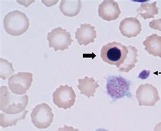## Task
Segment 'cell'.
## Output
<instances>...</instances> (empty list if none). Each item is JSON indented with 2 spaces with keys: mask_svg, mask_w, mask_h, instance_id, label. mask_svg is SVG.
<instances>
[{
  "mask_svg": "<svg viewBox=\"0 0 161 131\" xmlns=\"http://www.w3.org/2000/svg\"><path fill=\"white\" fill-rule=\"evenodd\" d=\"M78 88L80 91V94L86 96L88 98L94 97L96 89L99 88V84L93 77H85L84 78H78Z\"/></svg>",
  "mask_w": 161,
  "mask_h": 131,
  "instance_id": "4fadbf2b",
  "label": "cell"
},
{
  "mask_svg": "<svg viewBox=\"0 0 161 131\" xmlns=\"http://www.w3.org/2000/svg\"><path fill=\"white\" fill-rule=\"evenodd\" d=\"M143 44L148 53L161 58V36L157 34H152L146 37Z\"/></svg>",
  "mask_w": 161,
  "mask_h": 131,
  "instance_id": "5bb4252c",
  "label": "cell"
},
{
  "mask_svg": "<svg viewBox=\"0 0 161 131\" xmlns=\"http://www.w3.org/2000/svg\"><path fill=\"white\" fill-rule=\"evenodd\" d=\"M3 27L6 32L12 36H20L27 32L29 20L23 12L14 10L8 13L3 18Z\"/></svg>",
  "mask_w": 161,
  "mask_h": 131,
  "instance_id": "7a4b0ae2",
  "label": "cell"
},
{
  "mask_svg": "<svg viewBox=\"0 0 161 131\" xmlns=\"http://www.w3.org/2000/svg\"><path fill=\"white\" fill-rule=\"evenodd\" d=\"M119 29L123 36L128 38L135 37L142 31V24L137 18H126L120 22Z\"/></svg>",
  "mask_w": 161,
  "mask_h": 131,
  "instance_id": "7c38bea8",
  "label": "cell"
},
{
  "mask_svg": "<svg viewBox=\"0 0 161 131\" xmlns=\"http://www.w3.org/2000/svg\"><path fill=\"white\" fill-rule=\"evenodd\" d=\"M136 98L139 106H154L160 100L157 88L150 83L139 85L136 91Z\"/></svg>",
  "mask_w": 161,
  "mask_h": 131,
  "instance_id": "9c48e42d",
  "label": "cell"
},
{
  "mask_svg": "<svg viewBox=\"0 0 161 131\" xmlns=\"http://www.w3.org/2000/svg\"><path fill=\"white\" fill-rule=\"evenodd\" d=\"M33 82V74L31 73H19L11 76L8 79L10 91L19 95H26Z\"/></svg>",
  "mask_w": 161,
  "mask_h": 131,
  "instance_id": "52a82bcc",
  "label": "cell"
},
{
  "mask_svg": "<svg viewBox=\"0 0 161 131\" xmlns=\"http://www.w3.org/2000/svg\"><path fill=\"white\" fill-rule=\"evenodd\" d=\"M156 2L153 3H142L140 7L137 10L138 15H140L145 20L154 18L155 15L158 14V8L156 6Z\"/></svg>",
  "mask_w": 161,
  "mask_h": 131,
  "instance_id": "ac0fdd59",
  "label": "cell"
},
{
  "mask_svg": "<svg viewBox=\"0 0 161 131\" xmlns=\"http://www.w3.org/2000/svg\"><path fill=\"white\" fill-rule=\"evenodd\" d=\"M75 37L80 45H88L94 43L97 38V31L95 27L90 24H81L75 33Z\"/></svg>",
  "mask_w": 161,
  "mask_h": 131,
  "instance_id": "8fae6325",
  "label": "cell"
},
{
  "mask_svg": "<svg viewBox=\"0 0 161 131\" xmlns=\"http://www.w3.org/2000/svg\"><path fill=\"white\" fill-rule=\"evenodd\" d=\"M128 53L126 57L125 62L119 68L118 70L121 73H129L135 67V64L137 62V49L132 45H127Z\"/></svg>",
  "mask_w": 161,
  "mask_h": 131,
  "instance_id": "2e32d148",
  "label": "cell"
},
{
  "mask_svg": "<svg viewBox=\"0 0 161 131\" xmlns=\"http://www.w3.org/2000/svg\"><path fill=\"white\" fill-rule=\"evenodd\" d=\"M76 95L73 88L69 85H61L53 93V100L54 105L59 108L69 109L74 106Z\"/></svg>",
  "mask_w": 161,
  "mask_h": 131,
  "instance_id": "ba28073f",
  "label": "cell"
},
{
  "mask_svg": "<svg viewBox=\"0 0 161 131\" xmlns=\"http://www.w3.org/2000/svg\"><path fill=\"white\" fill-rule=\"evenodd\" d=\"M149 27L154 30L161 31V19H154L149 23Z\"/></svg>",
  "mask_w": 161,
  "mask_h": 131,
  "instance_id": "ffe728a7",
  "label": "cell"
},
{
  "mask_svg": "<svg viewBox=\"0 0 161 131\" xmlns=\"http://www.w3.org/2000/svg\"><path fill=\"white\" fill-rule=\"evenodd\" d=\"M57 131H80L78 128H74L72 126L64 125L63 127L58 128Z\"/></svg>",
  "mask_w": 161,
  "mask_h": 131,
  "instance_id": "44dd1931",
  "label": "cell"
},
{
  "mask_svg": "<svg viewBox=\"0 0 161 131\" xmlns=\"http://www.w3.org/2000/svg\"><path fill=\"white\" fill-rule=\"evenodd\" d=\"M82 8V2L80 0H62L59 9L61 13L66 16L74 17L77 16Z\"/></svg>",
  "mask_w": 161,
  "mask_h": 131,
  "instance_id": "9a60e30c",
  "label": "cell"
},
{
  "mask_svg": "<svg viewBox=\"0 0 161 131\" xmlns=\"http://www.w3.org/2000/svg\"><path fill=\"white\" fill-rule=\"evenodd\" d=\"M106 90L109 96L114 101L125 97H132L130 91V82L120 76H109L107 78Z\"/></svg>",
  "mask_w": 161,
  "mask_h": 131,
  "instance_id": "277c9868",
  "label": "cell"
},
{
  "mask_svg": "<svg viewBox=\"0 0 161 131\" xmlns=\"http://www.w3.org/2000/svg\"><path fill=\"white\" fill-rule=\"evenodd\" d=\"M96 131H109V130L105 129V128H99V129L96 130Z\"/></svg>",
  "mask_w": 161,
  "mask_h": 131,
  "instance_id": "603a6c76",
  "label": "cell"
},
{
  "mask_svg": "<svg viewBox=\"0 0 161 131\" xmlns=\"http://www.w3.org/2000/svg\"><path fill=\"white\" fill-rule=\"evenodd\" d=\"M32 123L36 128L46 129L51 125L54 120L53 109L48 104L42 103L37 105L31 113Z\"/></svg>",
  "mask_w": 161,
  "mask_h": 131,
  "instance_id": "5b68a950",
  "label": "cell"
},
{
  "mask_svg": "<svg viewBox=\"0 0 161 131\" xmlns=\"http://www.w3.org/2000/svg\"><path fill=\"white\" fill-rule=\"evenodd\" d=\"M127 53V45L114 41L103 46L101 50V58L104 62L115 65L118 68L123 64Z\"/></svg>",
  "mask_w": 161,
  "mask_h": 131,
  "instance_id": "3957f363",
  "label": "cell"
},
{
  "mask_svg": "<svg viewBox=\"0 0 161 131\" xmlns=\"http://www.w3.org/2000/svg\"><path fill=\"white\" fill-rule=\"evenodd\" d=\"M14 72L12 63H10L5 59H0V77L6 80L10 75Z\"/></svg>",
  "mask_w": 161,
  "mask_h": 131,
  "instance_id": "d6986e66",
  "label": "cell"
},
{
  "mask_svg": "<svg viewBox=\"0 0 161 131\" xmlns=\"http://www.w3.org/2000/svg\"><path fill=\"white\" fill-rule=\"evenodd\" d=\"M154 131H161V122L156 125Z\"/></svg>",
  "mask_w": 161,
  "mask_h": 131,
  "instance_id": "7402d4cb",
  "label": "cell"
},
{
  "mask_svg": "<svg viewBox=\"0 0 161 131\" xmlns=\"http://www.w3.org/2000/svg\"><path fill=\"white\" fill-rule=\"evenodd\" d=\"M120 13L119 4L113 0H105L99 6V16L104 20H115L118 18Z\"/></svg>",
  "mask_w": 161,
  "mask_h": 131,
  "instance_id": "30bf717a",
  "label": "cell"
},
{
  "mask_svg": "<svg viewBox=\"0 0 161 131\" xmlns=\"http://www.w3.org/2000/svg\"><path fill=\"white\" fill-rule=\"evenodd\" d=\"M28 111L25 110L19 114H6L5 113H0V126L3 128H7L9 126H13L20 120L26 118Z\"/></svg>",
  "mask_w": 161,
  "mask_h": 131,
  "instance_id": "e0dca14e",
  "label": "cell"
},
{
  "mask_svg": "<svg viewBox=\"0 0 161 131\" xmlns=\"http://www.w3.org/2000/svg\"><path fill=\"white\" fill-rule=\"evenodd\" d=\"M27 95H19L11 93L6 86L0 87V109L6 114H19L26 110Z\"/></svg>",
  "mask_w": 161,
  "mask_h": 131,
  "instance_id": "6da1fadb",
  "label": "cell"
},
{
  "mask_svg": "<svg viewBox=\"0 0 161 131\" xmlns=\"http://www.w3.org/2000/svg\"><path fill=\"white\" fill-rule=\"evenodd\" d=\"M47 39L49 48H53L55 52L67 49L73 42L70 33L61 27H57L48 33Z\"/></svg>",
  "mask_w": 161,
  "mask_h": 131,
  "instance_id": "8992f818",
  "label": "cell"
}]
</instances>
